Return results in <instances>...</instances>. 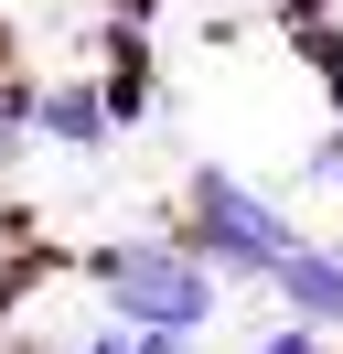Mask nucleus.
I'll return each mask as SVG.
<instances>
[{
    "label": "nucleus",
    "mask_w": 343,
    "mask_h": 354,
    "mask_svg": "<svg viewBox=\"0 0 343 354\" xmlns=\"http://www.w3.org/2000/svg\"><path fill=\"white\" fill-rule=\"evenodd\" d=\"M193 247L225 258V268H279L290 258V225H279L236 172H193Z\"/></svg>",
    "instance_id": "nucleus-1"
},
{
    "label": "nucleus",
    "mask_w": 343,
    "mask_h": 354,
    "mask_svg": "<svg viewBox=\"0 0 343 354\" xmlns=\"http://www.w3.org/2000/svg\"><path fill=\"white\" fill-rule=\"evenodd\" d=\"M107 301L140 311V322H161V333H193L214 290H204V268H193V258H161V247H107Z\"/></svg>",
    "instance_id": "nucleus-2"
},
{
    "label": "nucleus",
    "mask_w": 343,
    "mask_h": 354,
    "mask_svg": "<svg viewBox=\"0 0 343 354\" xmlns=\"http://www.w3.org/2000/svg\"><path fill=\"white\" fill-rule=\"evenodd\" d=\"M268 279L290 290V301L311 311V322H343V258H322V247H290V258H279Z\"/></svg>",
    "instance_id": "nucleus-3"
},
{
    "label": "nucleus",
    "mask_w": 343,
    "mask_h": 354,
    "mask_svg": "<svg viewBox=\"0 0 343 354\" xmlns=\"http://www.w3.org/2000/svg\"><path fill=\"white\" fill-rule=\"evenodd\" d=\"M43 129H54V140H75V151H97V140H107V97L54 86V97H43Z\"/></svg>",
    "instance_id": "nucleus-4"
},
{
    "label": "nucleus",
    "mask_w": 343,
    "mask_h": 354,
    "mask_svg": "<svg viewBox=\"0 0 343 354\" xmlns=\"http://www.w3.org/2000/svg\"><path fill=\"white\" fill-rule=\"evenodd\" d=\"M21 118H33V108H21V86H0V161L21 151Z\"/></svg>",
    "instance_id": "nucleus-5"
},
{
    "label": "nucleus",
    "mask_w": 343,
    "mask_h": 354,
    "mask_svg": "<svg viewBox=\"0 0 343 354\" xmlns=\"http://www.w3.org/2000/svg\"><path fill=\"white\" fill-rule=\"evenodd\" d=\"M257 354H322V344H311V333H268Z\"/></svg>",
    "instance_id": "nucleus-6"
},
{
    "label": "nucleus",
    "mask_w": 343,
    "mask_h": 354,
    "mask_svg": "<svg viewBox=\"0 0 343 354\" xmlns=\"http://www.w3.org/2000/svg\"><path fill=\"white\" fill-rule=\"evenodd\" d=\"M290 11H300V22H322V0H290Z\"/></svg>",
    "instance_id": "nucleus-7"
}]
</instances>
